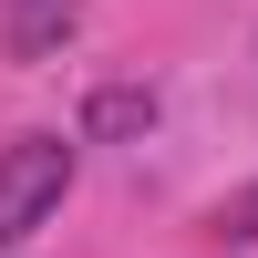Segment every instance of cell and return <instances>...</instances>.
Listing matches in <instances>:
<instances>
[{"mask_svg":"<svg viewBox=\"0 0 258 258\" xmlns=\"http://www.w3.org/2000/svg\"><path fill=\"white\" fill-rule=\"evenodd\" d=\"M62 197H73V145L62 135H11L0 145V248H21Z\"/></svg>","mask_w":258,"mask_h":258,"instance_id":"1","label":"cell"},{"mask_svg":"<svg viewBox=\"0 0 258 258\" xmlns=\"http://www.w3.org/2000/svg\"><path fill=\"white\" fill-rule=\"evenodd\" d=\"M83 31V0H0V52L11 62H52Z\"/></svg>","mask_w":258,"mask_h":258,"instance_id":"2","label":"cell"},{"mask_svg":"<svg viewBox=\"0 0 258 258\" xmlns=\"http://www.w3.org/2000/svg\"><path fill=\"white\" fill-rule=\"evenodd\" d=\"M135 135H155V83H103L83 103V145H135Z\"/></svg>","mask_w":258,"mask_h":258,"instance_id":"3","label":"cell"},{"mask_svg":"<svg viewBox=\"0 0 258 258\" xmlns=\"http://www.w3.org/2000/svg\"><path fill=\"white\" fill-rule=\"evenodd\" d=\"M207 238H227V248H258V186H238V197H217V207H207Z\"/></svg>","mask_w":258,"mask_h":258,"instance_id":"4","label":"cell"}]
</instances>
